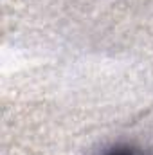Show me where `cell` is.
Returning a JSON list of instances; mask_svg holds the SVG:
<instances>
[{
  "mask_svg": "<svg viewBox=\"0 0 153 155\" xmlns=\"http://www.w3.org/2000/svg\"><path fill=\"white\" fill-rule=\"evenodd\" d=\"M101 155H153V153L139 148V146H133V144H117V146H112L110 150L103 152Z\"/></svg>",
  "mask_w": 153,
  "mask_h": 155,
  "instance_id": "obj_1",
  "label": "cell"
}]
</instances>
